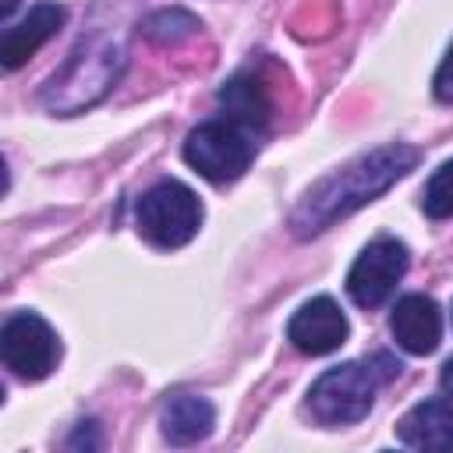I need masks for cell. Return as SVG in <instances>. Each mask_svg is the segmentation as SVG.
<instances>
[{"mask_svg": "<svg viewBox=\"0 0 453 453\" xmlns=\"http://www.w3.org/2000/svg\"><path fill=\"white\" fill-rule=\"evenodd\" d=\"M421 152L414 145H382L372 149L357 159H350L347 166L333 170L329 177H322L294 209L290 226L297 237H311L322 234L326 226H333L336 219L357 212L361 205L375 202L379 195H386L400 177H407L418 166Z\"/></svg>", "mask_w": 453, "mask_h": 453, "instance_id": "cell-1", "label": "cell"}, {"mask_svg": "<svg viewBox=\"0 0 453 453\" xmlns=\"http://www.w3.org/2000/svg\"><path fill=\"white\" fill-rule=\"evenodd\" d=\"M124 64H127V50L117 39L110 35L81 39L78 50L64 60V67L42 85L39 99L50 113H60V117L81 113L117 85Z\"/></svg>", "mask_w": 453, "mask_h": 453, "instance_id": "cell-2", "label": "cell"}, {"mask_svg": "<svg viewBox=\"0 0 453 453\" xmlns=\"http://www.w3.org/2000/svg\"><path fill=\"white\" fill-rule=\"evenodd\" d=\"M134 223H138V234L152 248L173 251V248H184L198 234V226H202V202H198V195L188 184L166 177V180H156L138 198Z\"/></svg>", "mask_w": 453, "mask_h": 453, "instance_id": "cell-3", "label": "cell"}, {"mask_svg": "<svg viewBox=\"0 0 453 453\" xmlns=\"http://www.w3.org/2000/svg\"><path fill=\"white\" fill-rule=\"evenodd\" d=\"M379 372L372 368V361H343L329 372H322L311 389H308V411L319 425H354L361 421L372 403H375V386H379Z\"/></svg>", "mask_w": 453, "mask_h": 453, "instance_id": "cell-4", "label": "cell"}, {"mask_svg": "<svg viewBox=\"0 0 453 453\" xmlns=\"http://www.w3.org/2000/svg\"><path fill=\"white\" fill-rule=\"evenodd\" d=\"M255 159L251 131L234 120H205L184 138V163L212 184L237 180Z\"/></svg>", "mask_w": 453, "mask_h": 453, "instance_id": "cell-5", "label": "cell"}, {"mask_svg": "<svg viewBox=\"0 0 453 453\" xmlns=\"http://www.w3.org/2000/svg\"><path fill=\"white\" fill-rule=\"evenodd\" d=\"M0 357L18 379H46L60 361V340L50 329V322L35 311H14L7 315L0 329Z\"/></svg>", "mask_w": 453, "mask_h": 453, "instance_id": "cell-6", "label": "cell"}, {"mask_svg": "<svg viewBox=\"0 0 453 453\" xmlns=\"http://www.w3.org/2000/svg\"><path fill=\"white\" fill-rule=\"evenodd\" d=\"M407 244L396 237H375L361 248L347 273V294L357 308H379L407 273Z\"/></svg>", "mask_w": 453, "mask_h": 453, "instance_id": "cell-7", "label": "cell"}, {"mask_svg": "<svg viewBox=\"0 0 453 453\" xmlns=\"http://www.w3.org/2000/svg\"><path fill=\"white\" fill-rule=\"evenodd\" d=\"M350 336V326H347V315L340 311V304L326 294L304 301L290 322H287V340L308 354V357H322V354H333L347 343Z\"/></svg>", "mask_w": 453, "mask_h": 453, "instance_id": "cell-8", "label": "cell"}, {"mask_svg": "<svg viewBox=\"0 0 453 453\" xmlns=\"http://www.w3.org/2000/svg\"><path fill=\"white\" fill-rule=\"evenodd\" d=\"M389 329H393V340L407 350V354H432L442 340V311L439 304L428 297V294H403L396 304H393V315H389Z\"/></svg>", "mask_w": 453, "mask_h": 453, "instance_id": "cell-9", "label": "cell"}, {"mask_svg": "<svg viewBox=\"0 0 453 453\" xmlns=\"http://www.w3.org/2000/svg\"><path fill=\"white\" fill-rule=\"evenodd\" d=\"M64 18H67V11L60 4L39 0L18 25L4 28V35H0V64H4V71H18L21 64H28V57L60 32Z\"/></svg>", "mask_w": 453, "mask_h": 453, "instance_id": "cell-10", "label": "cell"}, {"mask_svg": "<svg viewBox=\"0 0 453 453\" xmlns=\"http://www.w3.org/2000/svg\"><path fill=\"white\" fill-rule=\"evenodd\" d=\"M396 439L411 449H435V453L453 449V407L439 396L414 403L396 421Z\"/></svg>", "mask_w": 453, "mask_h": 453, "instance_id": "cell-11", "label": "cell"}, {"mask_svg": "<svg viewBox=\"0 0 453 453\" xmlns=\"http://www.w3.org/2000/svg\"><path fill=\"white\" fill-rule=\"evenodd\" d=\"M216 425V411L205 396L198 393H173L163 400V411H159V428H163V439L173 442V446H191L198 439H205Z\"/></svg>", "mask_w": 453, "mask_h": 453, "instance_id": "cell-12", "label": "cell"}, {"mask_svg": "<svg viewBox=\"0 0 453 453\" xmlns=\"http://www.w3.org/2000/svg\"><path fill=\"white\" fill-rule=\"evenodd\" d=\"M219 103L226 106L230 120L248 127V131H262L269 113H273V103H269V92H265V81L251 71L237 74L226 81V88L219 92Z\"/></svg>", "mask_w": 453, "mask_h": 453, "instance_id": "cell-13", "label": "cell"}, {"mask_svg": "<svg viewBox=\"0 0 453 453\" xmlns=\"http://www.w3.org/2000/svg\"><path fill=\"white\" fill-rule=\"evenodd\" d=\"M142 32L152 42H159V46H173V42H180V39H188V35L198 32V18L188 14L184 7H163V11H156V14L145 18Z\"/></svg>", "mask_w": 453, "mask_h": 453, "instance_id": "cell-14", "label": "cell"}, {"mask_svg": "<svg viewBox=\"0 0 453 453\" xmlns=\"http://www.w3.org/2000/svg\"><path fill=\"white\" fill-rule=\"evenodd\" d=\"M421 209L432 219H449L453 216V159H446L425 184L421 191Z\"/></svg>", "mask_w": 453, "mask_h": 453, "instance_id": "cell-15", "label": "cell"}, {"mask_svg": "<svg viewBox=\"0 0 453 453\" xmlns=\"http://www.w3.org/2000/svg\"><path fill=\"white\" fill-rule=\"evenodd\" d=\"M432 92H435L439 103H453V46H449V53L442 57V64H439V71H435Z\"/></svg>", "mask_w": 453, "mask_h": 453, "instance_id": "cell-16", "label": "cell"}, {"mask_svg": "<svg viewBox=\"0 0 453 453\" xmlns=\"http://www.w3.org/2000/svg\"><path fill=\"white\" fill-rule=\"evenodd\" d=\"M67 446H71V449H78V446L96 449V446H99V439H96V421H81V425H78V432L67 439Z\"/></svg>", "mask_w": 453, "mask_h": 453, "instance_id": "cell-17", "label": "cell"}, {"mask_svg": "<svg viewBox=\"0 0 453 453\" xmlns=\"http://www.w3.org/2000/svg\"><path fill=\"white\" fill-rule=\"evenodd\" d=\"M439 382H442V389H446V396H453V357L442 365V372H439Z\"/></svg>", "mask_w": 453, "mask_h": 453, "instance_id": "cell-18", "label": "cell"}, {"mask_svg": "<svg viewBox=\"0 0 453 453\" xmlns=\"http://www.w3.org/2000/svg\"><path fill=\"white\" fill-rule=\"evenodd\" d=\"M14 7H18V0H4V7H0V14H4V18H11V14H14Z\"/></svg>", "mask_w": 453, "mask_h": 453, "instance_id": "cell-19", "label": "cell"}]
</instances>
